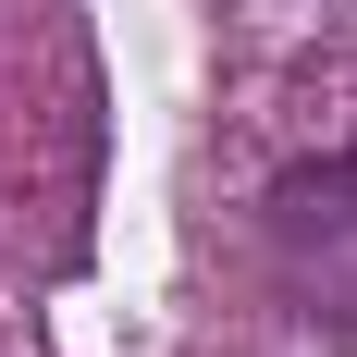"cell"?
<instances>
[{
    "mask_svg": "<svg viewBox=\"0 0 357 357\" xmlns=\"http://www.w3.org/2000/svg\"><path fill=\"white\" fill-rule=\"evenodd\" d=\"M271 271L321 333H357V148L296 160L271 185Z\"/></svg>",
    "mask_w": 357,
    "mask_h": 357,
    "instance_id": "cell-1",
    "label": "cell"
}]
</instances>
